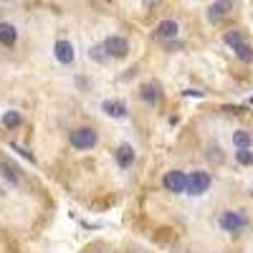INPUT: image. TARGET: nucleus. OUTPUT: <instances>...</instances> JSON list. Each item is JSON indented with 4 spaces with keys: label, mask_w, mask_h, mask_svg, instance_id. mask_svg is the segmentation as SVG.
<instances>
[{
    "label": "nucleus",
    "mask_w": 253,
    "mask_h": 253,
    "mask_svg": "<svg viewBox=\"0 0 253 253\" xmlns=\"http://www.w3.org/2000/svg\"><path fill=\"white\" fill-rule=\"evenodd\" d=\"M248 215L246 210H238V208H230V210H223V213L218 215V228L223 230V233L228 236H241L243 230L248 228Z\"/></svg>",
    "instance_id": "f257e3e1"
},
{
    "label": "nucleus",
    "mask_w": 253,
    "mask_h": 253,
    "mask_svg": "<svg viewBox=\"0 0 253 253\" xmlns=\"http://www.w3.org/2000/svg\"><path fill=\"white\" fill-rule=\"evenodd\" d=\"M69 144L74 147L76 152H91L94 147L99 144V132L94 126L84 124V126H76V129L69 132Z\"/></svg>",
    "instance_id": "f03ea898"
},
{
    "label": "nucleus",
    "mask_w": 253,
    "mask_h": 253,
    "mask_svg": "<svg viewBox=\"0 0 253 253\" xmlns=\"http://www.w3.org/2000/svg\"><path fill=\"white\" fill-rule=\"evenodd\" d=\"M223 43L236 53L238 61H243V63H253V46L243 38L241 31H228V33H223Z\"/></svg>",
    "instance_id": "7ed1b4c3"
},
{
    "label": "nucleus",
    "mask_w": 253,
    "mask_h": 253,
    "mask_svg": "<svg viewBox=\"0 0 253 253\" xmlns=\"http://www.w3.org/2000/svg\"><path fill=\"white\" fill-rule=\"evenodd\" d=\"M210 185H213V177H210V172L205 170H193V172H187V182H185V195L190 198H200L205 195Z\"/></svg>",
    "instance_id": "20e7f679"
},
{
    "label": "nucleus",
    "mask_w": 253,
    "mask_h": 253,
    "mask_svg": "<svg viewBox=\"0 0 253 253\" xmlns=\"http://www.w3.org/2000/svg\"><path fill=\"white\" fill-rule=\"evenodd\" d=\"M101 46H104V51H107V56L114 58V61L126 58V53H129V43H126L124 36H107L101 41Z\"/></svg>",
    "instance_id": "39448f33"
},
{
    "label": "nucleus",
    "mask_w": 253,
    "mask_h": 253,
    "mask_svg": "<svg viewBox=\"0 0 253 253\" xmlns=\"http://www.w3.org/2000/svg\"><path fill=\"white\" fill-rule=\"evenodd\" d=\"M185 182H187V172L182 170H170L162 177V187L172 195H185Z\"/></svg>",
    "instance_id": "423d86ee"
},
{
    "label": "nucleus",
    "mask_w": 253,
    "mask_h": 253,
    "mask_svg": "<svg viewBox=\"0 0 253 253\" xmlns=\"http://www.w3.org/2000/svg\"><path fill=\"white\" fill-rule=\"evenodd\" d=\"M53 58L61 63V66H74V61H76V48H74L71 41H66V38L56 41V46H53Z\"/></svg>",
    "instance_id": "0eeeda50"
},
{
    "label": "nucleus",
    "mask_w": 253,
    "mask_h": 253,
    "mask_svg": "<svg viewBox=\"0 0 253 253\" xmlns=\"http://www.w3.org/2000/svg\"><path fill=\"white\" fill-rule=\"evenodd\" d=\"M99 109L104 117H109V119H126V114H129V109H126V104L122 99H104L99 104Z\"/></svg>",
    "instance_id": "6e6552de"
},
{
    "label": "nucleus",
    "mask_w": 253,
    "mask_h": 253,
    "mask_svg": "<svg viewBox=\"0 0 253 253\" xmlns=\"http://www.w3.org/2000/svg\"><path fill=\"white\" fill-rule=\"evenodd\" d=\"M114 160H117V167L119 170H129V167L137 162V152H134V147L129 142H122L117 147V152H114Z\"/></svg>",
    "instance_id": "1a4fd4ad"
},
{
    "label": "nucleus",
    "mask_w": 253,
    "mask_h": 253,
    "mask_svg": "<svg viewBox=\"0 0 253 253\" xmlns=\"http://www.w3.org/2000/svg\"><path fill=\"white\" fill-rule=\"evenodd\" d=\"M230 10H233V0H215V3L208 8V20L210 23H223L230 15Z\"/></svg>",
    "instance_id": "9d476101"
},
{
    "label": "nucleus",
    "mask_w": 253,
    "mask_h": 253,
    "mask_svg": "<svg viewBox=\"0 0 253 253\" xmlns=\"http://www.w3.org/2000/svg\"><path fill=\"white\" fill-rule=\"evenodd\" d=\"M155 36H157L160 41H175V38L180 36V23H177V20H172V18L160 20L157 28H155Z\"/></svg>",
    "instance_id": "9b49d317"
},
{
    "label": "nucleus",
    "mask_w": 253,
    "mask_h": 253,
    "mask_svg": "<svg viewBox=\"0 0 253 253\" xmlns=\"http://www.w3.org/2000/svg\"><path fill=\"white\" fill-rule=\"evenodd\" d=\"M139 99L144 104H150V107H157V104L162 101V89H160V84L150 81V84H144V86L139 89Z\"/></svg>",
    "instance_id": "f8f14e48"
},
{
    "label": "nucleus",
    "mask_w": 253,
    "mask_h": 253,
    "mask_svg": "<svg viewBox=\"0 0 253 253\" xmlns=\"http://www.w3.org/2000/svg\"><path fill=\"white\" fill-rule=\"evenodd\" d=\"M18 43V28L8 20H0V46L3 48H13Z\"/></svg>",
    "instance_id": "ddd939ff"
},
{
    "label": "nucleus",
    "mask_w": 253,
    "mask_h": 253,
    "mask_svg": "<svg viewBox=\"0 0 253 253\" xmlns=\"http://www.w3.org/2000/svg\"><path fill=\"white\" fill-rule=\"evenodd\" d=\"M0 124H3L5 129H18V126L23 124V114H20L18 109H5L3 114H0Z\"/></svg>",
    "instance_id": "4468645a"
},
{
    "label": "nucleus",
    "mask_w": 253,
    "mask_h": 253,
    "mask_svg": "<svg viewBox=\"0 0 253 253\" xmlns=\"http://www.w3.org/2000/svg\"><path fill=\"white\" fill-rule=\"evenodd\" d=\"M230 142H233L236 150H246V147H253V134L248 129H236L233 137H230Z\"/></svg>",
    "instance_id": "2eb2a0df"
},
{
    "label": "nucleus",
    "mask_w": 253,
    "mask_h": 253,
    "mask_svg": "<svg viewBox=\"0 0 253 253\" xmlns=\"http://www.w3.org/2000/svg\"><path fill=\"white\" fill-rule=\"evenodd\" d=\"M0 177H5L10 185H18V172H15V167L13 165H8V162H0Z\"/></svg>",
    "instance_id": "dca6fc26"
},
{
    "label": "nucleus",
    "mask_w": 253,
    "mask_h": 253,
    "mask_svg": "<svg viewBox=\"0 0 253 253\" xmlns=\"http://www.w3.org/2000/svg\"><path fill=\"white\" fill-rule=\"evenodd\" d=\"M89 58H91V61H96V63H101V66H104L107 61H112V58L107 56V51H104V46H101V43H96V46H91V48H89Z\"/></svg>",
    "instance_id": "f3484780"
},
{
    "label": "nucleus",
    "mask_w": 253,
    "mask_h": 253,
    "mask_svg": "<svg viewBox=\"0 0 253 253\" xmlns=\"http://www.w3.org/2000/svg\"><path fill=\"white\" fill-rule=\"evenodd\" d=\"M236 162L241 167H253V152H251V147H246V150H236Z\"/></svg>",
    "instance_id": "a211bd4d"
}]
</instances>
